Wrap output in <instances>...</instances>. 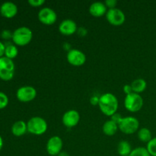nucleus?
Masks as SVG:
<instances>
[{
  "label": "nucleus",
  "instance_id": "1",
  "mask_svg": "<svg viewBox=\"0 0 156 156\" xmlns=\"http://www.w3.org/2000/svg\"><path fill=\"white\" fill-rule=\"evenodd\" d=\"M99 109L105 115L111 117L116 114L119 107L117 98L112 93H105L99 98Z\"/></svg>",
  "mask_w": 156,
  "mask_h": 156
},
{
  "label": "nucleus",
  "instance_id": "2",
  "mask_svg": "<svg viewBox=\"0 0 156 156\" xmlns=\"http://www.w3.org/2000/svg\"><path fill=\"white\" fill-rule=\"evenodd\" d=\"M33 38V32L27 27H19L12 34V42L19 47H24L30 43Z\"/></svg>",
  "mask_w": 156,
  "mask_h": 156
},
{
  "label": "nucleus",
  "instance_id": "3",
  "mask_svg": "<svg viewBox=\"0 0 156 156\" xmlns=\"http://www.w3.org/2000/svg\"><path fill=\"white\" fill-rule=\"evenodd\" d=\"M27 132L32 135L41 136L47 132L48 124L44 118L41 117H33L27 121Z\"/></svg>",
  "mask_w": 156,
  "mask_h": 156
},
{
  "label": "nucleus",
  "instance_id": "4",
  "mask_svg": "<svg viewBox=\"0 0 156 156\" xmlns=\"http://www.w3.org/2000/svg\"><path fill=\"white\" fill-rule=\"evenodd\" d=\"M15 66L12 59L3 56L0 58V79L2 81L12 80L15 76Z\"/></svg>",
  "mask_w": 156,
  "mask_h": 156
},
{
  "label": "nucleus",
  "instance_id": "5",
  "mask_svg": "<svg viewBox=\"0 0 156 156\" xmlns=\"http://www.w3.org/2000/svg\"><path fill=\"white\" fill-rule=\"evenodd\" d=\"M119 129L123 133L131 135L135 133L140 129V122L134 117H125L118 123Z\"/></svg>",
  "mask_w": 156,
  "mask_h": 156
},
{
  "label": "nucleus",
  "instance_id": "6",
  "mask_svg": "<svg viewBox=\"0 0 156 156\" xmlns=\"http://www.w3.org/2000/svg\"><path fill=\"white\" fill-rule=\"evenodd\" d=\"M143 106V99L140 94L131 93L126 95L124 99V107L131 113H136L142 109Z\"/></svg>",
  "mask_w": 156,
  "mask_h": 156
},
{
  "label": "nucleus",
  "instance_id": "7",
  "mask_svg": "<svg viewBox=\"0 0 156 156\" xmlns=\"http://www.w3.org/2000/svg\"><path fill=\"white\" fill-rule=\"evenodd\" d=\"M37 97V90L30 85L20 87L16 91V98L19 101L27 103L32 101Z\"/></svg>",
  "mask_w": 156,
  "mask_h": 156
},
{
  "label": "nucleus",
  "instance_id": "8",
  "mask_svg": "<svg viewBox=\"0 0 156 156\" xmlns=\"http://www.w3.org/2000/svg\"><path fill=\"white\" fill-rule=\"evenodd\" d=\"M106 19L111 25L113 26H121L126 21V16H125L124 12L120 9H108L107 12Z\"/></svg>",
  "mask_w": 156,
  "mask_h": 156
},
{
  "label": "nucleus",
  "instance_id": "9",
  "mask_svg": "<svg viewBox=\"0 0 156 156\" xmlns=\"http://www.w3.org/2000/svg\"><path fill=\"white\" fill-rule=\"evenodd\" d=\"M37 17L39 21L45 25H52L57 20L56 12L49 7L42 8L38 12Z\"/></svg>",
  "mask_w": 156,
  "mask_h": 156
},
{
  "label": "nucleus",
  "instance_id": "10",
  "mask_svg": "<svg viewBox=\"0 0 156 156\" xmlns=\"http://www.w3.org/2000/svg\"><path fill=\"white\" fill-rule=\"evenodd\" d=\"M66 59L69 63L73 66H81L86 62V56L78 49H72L67 53Z\"/></svg>",
  "mask_w": 156,
  "mask_h": 156
},
{
  "label": "nucleus",
  "instance_id": "11",
  "mask_svg": "<svg viewBox=\"0 0 156 156\" xmlns=\"http://www.w3.org/2000/svg\"><path fill=\"white\" fill-rule=\"evenodd\" d=\"M63 143L62 139L58 136H53L50 137L47 143V153L50 156H57L62 152Z\"/></svg>",
  "mask_w": 156,
  "mask_h": 156
},
{
  "label": "nucleus",
  "instance_id": "12",
  "mask_svg": "<svg viewBox=\"0 0 156 156\" xmlns=\"http://www.w3.org/2000/svg\"><path fill=\"white\" fill-rule=\"evenodd\" d=\"M62 121L66 127H75L80 121V114L76 110H69L62 115Z\"/></svg>",
  "mask_w": 156,
  "mask_h": 156
},
{
  "label": "nucleus",
  "instance_id": "13",
  "mask_svg": "<svg viewBox=\"0 0 156 156\" xmlns=\"http://www.w3.org/2000/svg\"><path fill=\"white\" fill-rule=\"evenodd\" d=\"M77 24L72 19H65L59 25V31L66 36H70L77 32Z\"/></svg>",
  "mask_w": 156,
  "mask_h": 156
},
{
  "label": "nucleus",
  "instance_id": "14",
  "mask_svg": "<svg viewBox=\"0 0 156 156\" xmlns=\"http://www.w3.org/2000/svg\"><path fill=\"white\" fill-rule=\"evenodd\" d=\"M18 6L12 2H5L0 6V14L5 18H12L18 14Z\"/></svg>",
  "mask_w": 156,
  "mask_h": 156
},
{
  "label": "nucleus",
  "instance_id": "15",
  "mask_svg": "<svg viewBox=\"0 0 156 156\" xmlns=\"http://www.w3.org/2000/svg\"><path fill=\"white\" fill-rule=\"evenodd\" d=\"M88 10H89V13L92 16L96 17V18H100V17L106 15L107 12H108V8L105 5V2H94L90 5Z\"/></svg>",
  "mask_w": 156,
  "mask_h": 156
},
{
  "label": "nucleus",
  "instance_id": "16",
  "mask_svg": "<svg viewBox=\"0 0 156 156\" xmlns=\"http://www.w3.org/2000/svg\"><path fill=\"white\" fill-rule=\"evenodd\" d=\"M11 131L15 136H22L27 132V123H25L23 120H18V121L15 122L12 126Z\"/></svg>",
  "mask_w": 156,
  "mask_h": 156
},
{
  "label": "nucleus",
  "instance_id": "17",
  "mask_svg": "<svg viewBox=\"0 0 156 156\" xmlns=\"http://www.w3.org/2000/svg\"><path fill=\"white\" fill-rule=\"evenodd\" d=\"M118 129V124L111 120H107L102 126L103 133L108 136H112L115 135Z\"/></svg>",
  "mask_w": 156,
  "mask_h": 156
},
{
  "label": "nucleus",
  "instance_id": "18",
  "mask_svg": "<svg viewBox=\"0 0 156 156\" xmlns=\"http://www.w3.org/2000/svg\"><path fill=\"white\" fill-rule=\"evenodd\" d=\"M133 91L136 94H141L147 88V82L143 79H136L130 84Z\"/></svg>",
  "mask_w": 156,
  "mask_h": 156
},
{
  "label": "nucleus",
  "instance_id": "19",
  "mask_svg": "<svg viewBox=\"0 0 156 156\" xmlns=\"http://www.w3.org/2000/svg\"><path fill=\"white\" fill-rule=\"evenodd\" d=\"M132 150L130 143L126 140H122L117 145V152L120 156H129Z\"/></svg>",
  "mask_w": 156,
  "mask_h": 156
},
{
  "label": "nucleus",
  "instance_id": "20",
  "mask_svg": "<svg viewBox=\"0 0 156 156\" xmlns=\"http://www.w3.org/2000/svg\"><path fill=\"white\" fill-rule=\"evenodd\" d=\"M137 136L140 141L144 143H148L152 139V132L150 129L146 127L139 129V130L137 131Z\"/></svg>",
  "mask_w": 156,
  "mask_h": 156
},
{
  "label": "nucleus",
  "instance_id": "21",
  "mask_svg": "<svg viewBox=\"0 0 156 156\" xmlns=\"http://www.w3.org/2000/svg\"><path fill=\"white\" fill-rule=\"evenodd\" d=\"M5 56L10 59H13L17 57L18 54V50L15 44L9 43L5 44Z\"/></svg>",
  "mask_w": 156,
  "mask_h": 156
},
{
  "label": "nucleus",
  "instance_id": "22",
  "mask_svg": "<svg viewBox=\"0 0 156 156\" xmlns=\"http://www.w3.org/2000/svg\"><path fill=\"white\" fill-rule=\"evenodd\" d=\"M129 156H151L146 147H137L133 149Z\"/></svg>",
  "mask_w": 156,
  "mask_h": 156
},
{
  "label": "nucleus",
  "instance_id": "23",
  "mask_svg": "<svg viewBox=\"0 0 156 156\" xmlns=\"http://www.w3.org/2000/svg\"><path fill=\"white\" fill-rule=\"evenodd\" d=\"M146 149L151 156H156V137L152 138L147 143Z\"/></svg>",
  "mask_w": 156,
  "mask_h": 156
},
{
  "label": "nucleus",
  "instance_id": "24",
  "mask_svg": "<svg viewBox=\"0 0 156 156\" xmlns=\"http://www.w3.org/2000/svg\"><path fill=\"white\" fill-rule=\"evenodd\" d=\"M9 100L7 94L2 91H0V110L5 108L9 105Z\"/></svg>",
  "mask_w": 156,
  "mask_h": 156
},
{
  "label": "nucleus",
  "instance_id": "25",
  "mask_svg": "<svg viewBox=\"0 0 156 156\" xmlns=\"http://www.w3.org/2000/svg\"><path fill=\"white\" fill-rule=\"evenodd\" d=\"M28 4L32 7H41V6L44 5V3L46 2L45 0H28L27 1Z\"/></svg>",
  "mask_w": 156,
  "mask_h": 156
},
{
  "label": "nucleus",
  "instance_id": "26",
  "mask_svg": "<svg viewBox=\"0 0 156 156\" xmlns=\"http://www.w3.org/2000/svg\"><path fill=\"white\" fill-rule=\"evenodd\" d=\"M12 34L13 32H11L9 30H3L1 33V37L4 40L12 39Z\"/></svg>",
  "mask_w": 156,
  "mask_h": 156
},
{
  "label": "nucleus",
  "instance_id": "27",
  "mask_svg": "<svg viewBox=\"0 0 156 156\" xmlns=\"http://www.w3.org/2000/svg\"><path fill=\"white\" fill-rule=\"evenodd\" d=\"M105 4L109 9H115L117 5V0H107L105 2Z\"/></svg>",
  "mask_w": 156,
  "mask_h": 156
},
{
  "label": "nucleus",
  "instance_id": "28",
  "mask_svg": "<svg viewBox=\"0 0 156 156\" xmlns=\"http://www.w3.org/2000/svg\"><path fill=\"white\" fill-rule=\"evenodd\" d=\"M99 98H100V96H97V95L91 96V98H90V103H91V105H92L93 106H97V105L98 106Z\"/></svg>",
  "mask_w": 156,
  "mask_h": 156
},
{
  "label": "nucleus",
  "instance_id": "29",
  "mask_svg": "<svg viewBox=\"0 0 156 156\" xmlns=\"http://www.w3.org/2000/svg\"><path fill=\"white\" fill-rule=\"evenodd\" d=\"M122 118H123V117H122L120 114H118V113H116V114H114V115H112L111 117V120H113L114 122H115L117 124L120 123V121L121 120Z\"/></svg>",
  "mask_w": 156,
  "mask_h": 156
},
{
  "label": "nucleus",
  "instance_id": "30",
  "mask_svg": "<svg viewBox=\"0 0 156 156\" xmlns=\"http://www.w3.org/2000/svg\"><path fill=\"white\" fill-rule=\"evenodd\" d=\"M77 33L80 37H85L88 34V30L84 27H79L77 30Z\"/></svg>",
  "mask_w": 156,
  "mask_h": 156
},
{
  "label": "nucleus",
  "instance_id": "31",
  "mask_svg": "<svg viewBox=\"0 0 156 156\" xmlns=\"http://www.w3.org/2000/svg\"><path fill=\"white\" fill-rule=\"evenodd\" d=\"M123 91H124V93L126 94V95H128V94L133 92L131 85H125L124 87H123Z\"/></svg>",
  "mask_w": 156,
  "mask_h": 156
},
{
  "label": "nucleus",
  "instance_id": "32",
  "mask_svg": "<svg viewBox=\"0 0 156 156\" xmlns=\"http://www.w3.org/2000/svg\"><path fill=\"white\" fill-rule=\"evenodd\" d=\"M5 45L0 41V58L5 56Z\"/></svg>",
  "mask_w": 156,
  "mask_h": 156
},
{
  "label": "nucleus",
  "instance_id": "33",
  "mask_svg": "<svg viewBox=\"0 0 156 156\" xmlns=\"http://www.w3.org/2000/svg\"><path fill=\"white\" fill-rule=\"evenodd\" d=\"M63 47H64V49H65V50H68V52L70 50H72L71 46H70V44H69L68 43H65V44H64V45H63Z\"/></svg>",
  "mask_w": 156,
  "mask_h": 156
},
{
  "label": "nucleus",
  "instance_id": "34",
  "mask_svg": "<svg viewBox=\"0 0 156 156\" xmlns=\"http://www.w3.org/2000/svg\"><path fill=\"white\" fill-rule=\"evenodd\" d=\"M57 156H70V155H69V154L68 153V152H63V151H62V152H61L60 153H59Z\"/></svg>",
  "mask_w": 156,
  "mask_h": 156
},
{
  "label": "nucleus",
  "instance_id": "35",
  "mask_svg": "<svg viewBox=\"0 0 156 156\" xmlns=\"http://www.w3.org/2000/svg\"><path fill=\"white\" fill-rule=\"evenodd\" d=\"M3 144H4V143H3V139H2V137L1 136H0V151H1L2 149Z\"/></svg>",
  "mask_w": 156,
  "mask_h": 156
}]
</instances>
